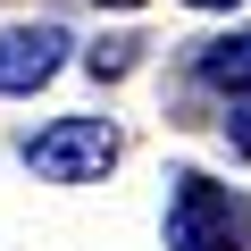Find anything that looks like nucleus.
<instances>
[{
    "instance_id": "nucleus-4",
    "label": "nucleus",
    "mask_w": 251,
    "mask_h": 251,
    "mask_svg": "<svg viewBox=\"0 0 251 251\" xmlns=\"http://www.w3.org/2000/svg\"><path fill=\"white\" fill-rule=\"evenodd\" d=\"M193 75H201V84H218V92H251V34L193 42Z\"/></svg>"
},
{
    "instance_id": "nucleus-7",
    "label": "nucleus",
    "mask_w": 251,
    "mask_h": 251,
    "mask_svg": "<svg viewBox=\"0 0 251 251\" xmlns=\"http://www.w3.org/2000/svg\"><path fill=\"white\" fill-rule=\"evenodd\" d=\"M100 9H143V0H100Z\"/></svg>"
},
{
    "instance_id": "nucleus-2",
    "label": "nucleus",
    "mask_w": 251,
    "mask_h": 251,
    "mask_svg": "<svg viewBox=\"0 0 251 251\" xmlns=\"http://www.w3.org/2000/svg\"><path fill=\"white\" fill-rule=\"evenodd\" d=\"M25 168L42 184H92V176L117 168V126L109 117H59L25 143Z\"/></svg>"
},
{
    "instance_id": "nucleus-8",
    "label": "nucleus",
    "mask_w": 251,
    "mask_h": 251,
    "mask_svg": "<svg viewBox=\"0 0 251 251\" xmlns=\"http://www.w3.org/2000/svg\"><path fill=\"white\" fill-rule=\"evenodd\" d=\"M193 9H234V0H193Z\"/></svg>"
},
{
    "instance_id": "nucleus-3",
    "label": "nucleus",
    "mask_w": 251,
    "mask_h": 251,
    "mask_svg": "<svg viewBox=\"0 0 251 251\" xmlns=\"http://www.w3.org/2000/svg\"><path fill=\"white\" fill-rule=\"evenodd\" d=\"M67 25L34 17V25H0V92H42L59 67H67Z\"/></svg>"
},
{
    "instance_id": "nucleus-5",
    "label": "nucleus",
    "mask_w": 251,
    "mask_h": 251,
    "mask_svg": "<svg viewBox=\"0 0 251 251\" xmlns=\"http://www.w3.org/2000/svg\"><path fill=\"white\" fill-rule=\"evenodd\" d=\"M134 50H143L134 34H109V42H92V50H84V67H92V75H126V67H134Z\"/></svg>"
},
{
    "instance_id": "nucleus-6",
    "label": "nucleus",
    "mask_w": 251,
    "mask_h": 251,
    "mask_svg": "<svg viewBox=\"0 0 251 251\" xmlns=\"http://www.w3.org/2000/svg\"><path fill=\"white\" fill-rule=\"evenodd\" d=\"M226 143L251 159V100H243V92H234V109H226Z\"/></svg>"
},
{
    "instance_id": "nucleus-1",
    "label": "nucleus",
    "mask_w": 251,
    "mask_h": 251,
    "mask_svg": "<svg viewBox=\"0 0 251 251\" xmlns=\"http://www.w3.org/2000/svg\"><path fill=\"white\" fill-rule=\"evenodd\" d=\"M168 251H251V201L201 168L168 176Z\"/></svg>"
}]
</instances>
